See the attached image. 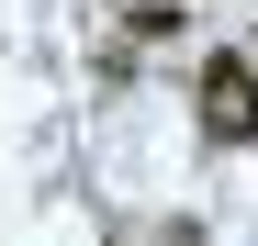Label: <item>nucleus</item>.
<instances>
[{
    "label": "nucleus",
    "instance_id": "f257e3e1",
    "mask_svg": "<svg viewBox=\"0 0 258 246\" xmlns=\"http://www.w3.org/2000/svg\"><path fill=\"white\" fill-rule=\"evenodd\" d=\"M191 123H202V146H258V56H236V45H213L202 67H191Z\"/></svg>",
    "mask_w": 258,
    "mask_h": 246
},
{
    "label": "nucleus",
    "instance_id": "f03ea898",
    "mask_svg": "<svg viewBox=\"0 0 258 246\" xmlns=\"http://www.w3.org/2000/svg\"><path fill=\"white\" fill-rule=\"evenodd\" d=\"M123 34H146V45H168V34H180V0H135V12H123Z\"/></svg>",
    "mask_w": 258,
    "mask_h": 246
}]
</instances>
